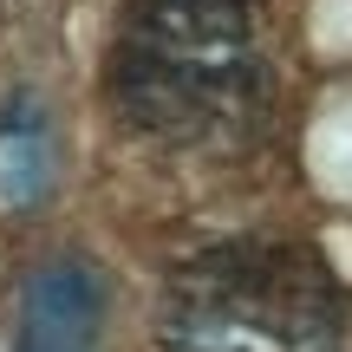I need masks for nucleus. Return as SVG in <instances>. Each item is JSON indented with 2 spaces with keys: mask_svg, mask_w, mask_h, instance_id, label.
Returning <instances> with one entry per match:
<instances>
[{
  "mask_svg": "<svg viewBox=\"0 0 352 352\" xmlns=\"http://www.w3.org/2000/svg\"><path fill=\"white\" fill-rule=\"evenodd\" d=\"M104 85L138 138L176 151L248 144L274 98L248 0H138Z\"/></svg>",
  "mask_w": 352,
  "mask_h": 352,
  "instance_id": "obj_1",
  "label": "nucleus"
},
{
  "mask_svg": "<svg viewBox=\"0 0 352 352\" xmlns=\"http://www.w3.org/2000/svg\"><path fill=\"white\" fill-rule=\"evenodd\" d=\"M0 170H7L13 202H26V196H33V189H39V176H46V144H39V131L0 138Z\"/></svg>",
  "mask_w": 352,
  "mask_h": 352,
  "instance_id": "obj_4",
  "label": "nucleus"
},
{
  "mask_svg": "<svg viewBox=\"0 0 352 352\" xmlns=\"http://www.w3.org/2000/svg\"><path fill=\"white\" fill-rule=\"evenodd\" d=\"M157 352H346V287L307 241H215L170 274Z\"/></svg>",
  "mask_w": 352,
  "mask_h": 352,
  "instance_id": "obj_2",
  "label": "nucleus"
},
{
  "mask_svg": "<svg viewBox=\"0 0 352 352\" xmlns=\"http://www.w3.org/2000/svg\"><path fill=\"white\" fill-rule=\"evenodd\" d=\"M111 287L85 254H52L20 287V333L13 352H98Z\"/></svg>",
  "mask_w": 352,
  "mask_h": 352,
  "instance_id": "obj_3",
  "label": "nucleus"
}]
</instances>
